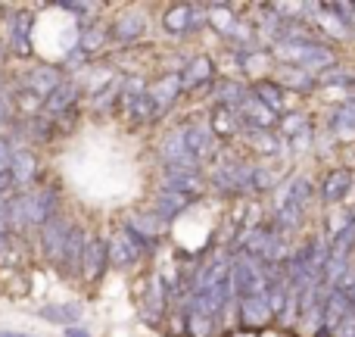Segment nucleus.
Wrapping results in <instances>:
<instances>
[{"mask_svg":"<svg viewBox=\"0 0 355 337\" xmlns=\"http://www.w3.org/2000/svg\"><path fill=\"white\" fill-rule=\"evenodd\" d=\"M60 213V197L53 188H37V190H19L10 200V215H6V228L10 234H22L28 228H41L47 219Z\"/></svg>","mask_w":355,"mask_h":337,"instance_id":"nucleus-1","label":"nucleus"},{"mask_svg":"<svg viewBox=\"0 0 355 337\" xmlns=\"http://www.w3.org/2000/svg\"><path fill=\"white\" fill-rule=\"evenodd\" d=\"M231 290L240 297H262L268 290V278L262 272V259L240 253L231 263Z\"/></svg>","mask_w":355,"mask_h":337,"instance_id":"nucleus-2","label":"nucleus"},{"mask_svg":"<svg viewBox=\"0 0 355 337\" xmlns=\"http://www.w3.org/2000/svg\"><path fill=\"white\" fill-rule=\"evenodd\" d=\"M106 247H110V263L122 269V265H131L137 256H144V253L150 250V240L141 238V234H137L131 225H125L116 238L106 240Z\"/></svg>","mask_w":355,"mask_h":337,"instance_id":"nucleus-3","label":"nucleus"},{"mask_svg":"<svg viewBox=\"0 0 355 337\" xmlns=\"http://www.w3.org/2000/svg\"><path fill=\"white\" fill-rule=\"evenodd\" d=\"M72 228H75L72 222H69L66 215H60V213L37 228V231H41V250H44V256H47L53 265H60L62 247H66V238H69V231H72Z\"/></svg>","mask_w":355,"mask_h":337,"instance_id":"nucleus-4","label":"nucleus"},{"mask_svg":"<svg viewBox=\"0 0 355 337\" xmlns=\"http://www.w3.org/2000/svg\"><path fill=\"white\" fill-rule=\"evenodd\" d=\"M37 172H41V166H37V156L31 154V150L25 147H12V160H10V184L12 190H31V184L37 181Z\"/></svg>","mask_w":355,"mask_h":337,"instance_id":"nucleus-5","label":"nucleus"},{"mask_svg":"<svg viewBox=\"0 0 355 337\" xmlns=\"http://www.w3.org/2000/svg\"><path fill=\"white\" fill-rule=\"evenodd\" d=\"M159 156H162V163H166L168 169H181V172H196L200 169V163L184 150V129H175V131H168V135L162 138Z\"/></svg>","mask_w":355,"mask_h":337,"instance_id":"nucleus-6","label":"nucleus"},{"mask_svg":"<svg viewBox=\"0 0 355 337\" xmlns=\"http://www.w3.org/2000/svg\"><path fill=\"white\" fill-rule=\"evenodd\" d=\"M106 265H110V247H106V240L103 238L87 240L85 256H81V269H78L81 278H85V281H100Z\"/></svg>","mask_w":355,"mask_h":337,"instance_id":"nucleus-7","label":"nucleus"},{"mask_svg":"<svg viewBox=\"0 0 355 337\" xmlns=\"http://www.w3.org/2000/svg\"><path fill=\"white\" fill-rule=\"evenodd\" d=\"M78 94H81V88L75 85V81H69V79H62L60 85L50 91V97L44 100V116L47 119H56V116H62V113H69L75 104H78Z\"/></svg>","mask_w":355,"mask_h":337,"instance_id":"nucleus-8","label":"nucleus"},{"mask_svg":"<svg viewBox=\"0 0 355 337\" xmlns=\"http://www.w3.org/2000/svg\"><path fill=\"white\" fill-rule=\"evenodd\" d=\"M184 150H187L196 163L209 160V156L215 154L212 129H209V125H190V129H184Z\"/></svg>","mask_w":355,"mask_h":337,"instance_id":"nucleus-9","label":"nucleus"},{"mask_svg":"<svg viewBox=\"0 0 355 337\" xmlns=\"http://www.w3.org/2000/svg\"><path fill=\"white\" fill-rule=\"evenodd\" d=\"M234 113H237V119L250 122V129H256V131H268L271 125H275V113H271L259 97H252V94H246Z\"/></svg>","mask_w":355,"mask_h":337,"instance_id":"nucleus-10","label":"nucleus"},{"mask_svg":"<svg viewBox=\"0 0 355 337\" xmlns=\"http://www.w3.org/2000/svg\"><path fill=\"white\" fill-rule=\"evenodd\" d=\"M31 25H35V19H31L28 10H19L16 16L10 19V50L16 56H28L31 54Z\"/></svg>","mask_w":355,"mask_h":337,"instance_id":"nucleus-11","label":"nucleus"},{"mask_svg":"<svg viewBox=\"0 0 355 337\" xmlns=\"http://www.w3.org/2000/svg\"><path fill=\"white\" fill-rule=\"evenodd\" d=\"M62 81V72L56 66H37V69H31L28 75H25V81H22V88L25 91H31L35 97H41V100H47L50 97V91H53L56 85Z\"/></svg>","mask_w":355,"mask_h":337,"instance_id":"nucleus-12","label":"nucleus"},{"mask_svg":"<svg viewBox=\"0 0 355 337\" xmlns=\"http://www.w3.org/2000/svg\"><path fill=\"white\" fill-rule=\"evenodd\" d=\"M178 94H181V75H178V72L162 75V79L153 85V91L147 94V97L153 100V106H156V116H159V113H166L168 106L175 104Z\"/></svg>","mask_w":355,"mask_h":337,"instance_id":"nucleus-13","label":"nucleus"},{"mask_svg":"<svg viewBox=\"0 0 355 337\" xmlns=\"http://www.w3.org/2000/svg\"><path fill=\"white\" fill-rule=\"evenodd\" d=\"M85 247H87V234L81 228H72L66 238V247H62V259H60V269L66 275L81 269V256H85Z\"/></svg>","mask_w":355,"mask_h":337,"instance_id":"nucleus-14","label":"nucleus"},{"mask_svg":"<svg viewBox=\"0 0 355 337\" xmlns=\"http://www.w3.org/2000/svg\"><path fill=\"white\" fill-rule=\"evenodd\" d=\"M349 309H352L349 297L340 294V290H331V294L324 297V306H321V325H324L327 331H334V328L346 319V313H349Z\"/></svg>","mask_w":355,"mask_h":337,"instance_id":"nucleus-15","label":"nucleus"},{"mask_svg":"<svg viewBox=\"0 0 355 337\" xmlns=\"http://www.w3.org/2000/svg\"><path fill=\"white\" fill-rule=\"evenodd\" d=\"M162 190H172V194H184V197H196L202 190V181L196 172H181V169H166L162 178Z\"/></svg>","mask_w":355,"mask_h":337,"instance_id":"nucleus-16","label":"nucleus"},{"mask_svg":"<svg viewBox=\"0 0 355 337\" xmlns=\"http://www.w3.org/2000/svg\"><path fill=\"white\" fill-rule=\"evenodd\" d=\"M240 322L246 328H262L271 322V309L265 303V294L262 297H243L240 300Z\"/></svg>","mask_w":355,"mask_h":337,"instance_id":"nucleus-17","label":"nucleus"},{"mask_svg":"<svg viewBox=\"0 0 355 337\" xmlns=\"http://www.w3.org/2000/svg\"><path fill=\"white\" fill-rule=\"evenodd\" d=\"M215 184L227 194H237V190H250V169L246 166H225L215 172Z\"/></svg>","mask_w":355,"mask_h":337,"instance_id":"nucleus-18","label":"nucleus"},{"mask_svg":"<svg viewBox=\"0 0 355 337\" xmlns=\"http://www.w3.org/2000/svg\"><path fill=\"white\" fill-rule=\"evenodd\" d=\"M349 188H352V172H349V169H334L331 175L324 178V188H321V200L337 203V200H343Z\"/></svg>","mask_w":355,"mask_h":337,"instance_id":"nucleus-19","label":"nucleus"},{"mask_svg":"<svg viewBox=\"0 0 355 337\" xmlns=\"http://www.w3.org/2000/svg\"><path fill=\"white\" fill-rule=\"evenodd\" d=\"M212 72H215V63L209 60V56H193L181 75V91L184 88H196V85H202V81H209Z\"/></svg>","mask_w":355,"mask_h":337,"instance_id":"nucleus-20","label":"nucleus"},{"mask_svg":"<svg viewBox=\"0 0 355 337\" xmlns=\"http://www.w3.org/2000/svg\"><path fill=\"white\" fill-rule=\"evenodd\" d=\"M193 203V197H184V194H172V190H162L159 197H156V215H159L162 222L175 219L178 213H184V209Z\"/></svg>","mask_w":355,"mask_h":337,"instance_id":"nucleus-21","label":"nucleus"},{"mask_svg":"<svg viewBox=\"0 0 355 337\" xmlns=\"http://www.w3.org/2000/svg\"><path fill=\"white\" fill-rule=\"evenodd\" d=\"M144 28H147V19H144L141 13H125V16L112 25V35H116L119 41H137V38L144 35Z\"/></svg>","mask_w":355,"mask_h":337,"instance_id":"nucleus-22","label":"nucleus"},{"mask_svg":"<svg viewBox=\"0 0 355 337\" xmlns=\"http://www.w3.org/2000/svg\"><path fill=\"white\" fill-rule=\"evenodd\" d=\"M212 135H221V138H231V135H237V129H240V122H237V113L234 110H227V106H215V113H212Z\"/></svg>","mask_w":355,"mask_h":337,"instance_id":"nucleus-23","label":"nucleus"},{"mask_svg":"<svg viewBox=\"0 0 355 337\" xmlns=\"http://www.w3.org/2000/svg\"><path fill=\"white\" fill-rule=\"evenodd\" d=\"M41 110H44V100L41 97H35L31 91H19V94H12V113H19V116H25V119H35V116H41Z\"/></svg>","mask_w":355,"mask_h":337,"instance_id":"nucleus-24","label":"nucleus"},{"mask_svg":"<svg viewBox=\"0 0 355 337\" xmlns=\"http://www.w3.org/2000/svg\"><path fill=\"white\" fill-rule=\"evenodd\" d=\"M215 97H218V106L237 110L240 100L246 97V88L237 85V81H218V85H215Z\"/></svg>","mask_w":355,"mask_h":337,"instance_id":"nucleus-25","label":"nucleus"},{"mask_svg":"<svg viewBox=\"0 0 355 337\" xmlns=\"http://www.w3.org/2000/svg\"><path fill=\"white\" fill-rule=\"evenodd\" d=\"M125 106H128L131 119H137V122H150V119H156V106L147 94H131V97H125Z\"/></svg>","mask_w":355,"mask_h":337,"instance_id":"nucleus-26","label":"nucleus"},{"mask_svg":"<svg viewBox=\"0 0 355 337\" xmlns=\"http://www.w3.org/2000/svg\"><path fill=\"white\" fill-rule=\"evenodd\" d=\"M37 315H41V319H47V322H56V325L72 328V322L81 319V309L72 306V303H66V306H44Z\"/></svg>","mask_w":355,"mask_h":337,"instance_id":"nucleus-27","label":"nucleus"},{"mask_svg":"<svg viewBox=\"0 0 355 337\" xmlns=\"http://www.w3.org/2000/svg\"><path fill=\"white\" fill-rule=\"evenodd\" d=\"M252 97H259L271 113H277L284 106V88L281 85H271V81H259L256 91H252Z\"/></svg>","mask_w":355,"mask_h":337,"instance_id":"nucleus-28","label":"nucleus"},{"mask_svg":"<svg viewBox=\"0 0 355 337\" xmlns=\"http://www.w3.org/2000/svg\"><path fill=\"white\" fill-rule=\"evenodd\" d=\"M187 22H190V6L181 3V6H172V10L162 16V25H166L168 31H175V35H181V31H187Z\"/></svg>","mask_w":355,"mask_h":337,"instance_id":"nucleus-29","label":"nucleus"},{"mask_svg":"<svg viewBox=\"0 0 355 337\" xmlns=\"http://www.w3.org/2000/svg\"><path fill=\"white\" fill-rule=\"evenodd\" d=\"M206 22H212L218 31H231L237 19H234L231 6H225V3H215V6H209V10H206Z\"/></svg>","mask_w":355,"mask_h":337,"instance_id":"nucleus-30","label":"nucleus"},{"mask_svg":"<svg viewBox=\"0 0 355 337\" xmlns=\"http://www.w3.org/2000/svg\"><path fill=\"white\" fill-rule=\"evenodd\" d=\"M131 228H135L137 234H141V238H147V240H153L156 234L162 231V225H166V222L159 219V215H137V219H131L128 222Z\"/></svg>","mask_w":355,"mask_h":337,"instance_id":"nucleus-31","label":"nucleus"},{"mask_svg":"<svg viewBox=\"0 0 355 337\" xmlns=\"http://www.w3.org/2000/svg\"><path fill=\"white\" fill-rule=\"evenodd\" d=\"M331 129L340 131V135H355V104H346L337 110V116L331 119Z\"/></svg>","mask_w":355,"mask_h":337,"instance_id":"nucleus-32","label":"nucleus"},{"mask_svg":"<svg viewBox=\"0 0 355 337\" xmlns=\"http://www.w3.org/2000/svg\"><path fill=\"white\" fill-rule=\"evenodd\" d=\"M250 144H252V150H259V154H277V138L271 135V131H256V129H250Z\"/></svg>","mask_w":355,"mask_h":337,"instance_id":"nucleus-33","label":"nucleus"},{"mask_svg":"<svg viewBox=\"0 0 355 337\" xmlns=\"http://www.w3.org/2000/svg\"><path fill=\"white\" fill-rule=\"evenodd\" d=\"M10 160H12V144L0 138V190H12L10 184Z\"/></svg>","mask_w":355,"mask_h":337,"instance_id":"nucleus-34","label":"nucleus"},{"mask_svg":"<svg viewBox=\"0 0 355 337\" xmlns=\"http://www.w3.org/2000/svg\"><path fill=\"white\" fill-rule=\"evenodd\" d=\"M103 44H106V31H100V28H94L91 25V28H85V35H81L78 50L87 56V54H94V50H100Z\"/></svg>","mask_w":355,"mask_h":337,"instance_id":"nucleus-35","label":"nucleus"},{"mask_svg":"<svg viewBox=\"0 0 355 337\" xmlns=\"http://www.w3.org/2000/svg\"><path fill=\"white\" fill-rule=\"evenodd\" d=\"M212 322L215 319H209V315H202V313H190L187 315V334H193V337H209L212 334Z\"/></svg>","mask_w":355,"mask_h":337,"instance_id":"nucleus-36","label":"nucleus"},{"mask_svg":"<svg viewBox=\"0 0 355 337\" xmlns=\"http://www.w3.org/2000/svg\"><path fill=\"white\" fill-rule=\"evenodd\" d=\"M352 228V215L346 213V209H337V213L327 215V231L334 234V238H340V234H346Z\"/></svg>","mask_w":355,"mask_h":337,"instance_id":"nucleus-37","label":"nucleus"},{"mask_svg":"<svg viewBox=\"0 0 355 337\" xmlns=\"http://www.w3.org/2000/svg\"><path fill=\"white\" fill-rule=\"evenodd\" d=\"M302 131H309L306 116H302V113H290V116H284V135L296 138V135H302Z\"/></svg>","mask_w":355,"mask_h":337,"instance_id":"nucleus-38","label":"nucleus"},{"mask_svg":"<svg viewBox=\"0 0 355 337\" xmlns=\"http://www.w3.org/2000/svg\"><path fill=\"white\" fill-rule=\"evenodd\" d=\"M321 25H324V28L331 31V35H337V38H346V35H349V28H346V19L334 16L331 10H327L324 16H321Z\"/></svg>","mask_w":355,"mask_h":337,"instance_id":"nucleus-39","label":"nucleus"},{"mask_svg":"<svg viewBox=\"0 0 355 337\" xmlns=\"http://www.w3.org/2000/svg\"><path fill=\"white\" fill-rule=\"evenodd\" d=\"M271 184H275V178H271L268 169H250V188L256 190H268Z\"/></svg>","mask_w":355,"mask_h":337,"instance_id":"nucleus-40","label":"nucleus"},{"mask_svg":"<svg viewBox=\"0 0 355 337\" xmlns=\"http://www.w3.org/2000/svg\"><path fill=\"white\" fill-rule=\"evenodd\" d=\"M284 81H287V88H312V75L302 72V69H287Z\"/></svg>","mask_w":355,"mask_h":337,"instance_id":"nucleus-41","label":"nucleus"},{"mask_svg":"<svg viewBox=\"0 0 355 337\" xmlns=\"http://www.w3.org/2000/svg\"><path fill=\"white\" fill-rule=\"evenodd\" d=\"M150 306L153 309H162L166 306V284H162V278H153V284H150Z\"/></svg>","mask_w":355,"mask_h":337,"instance_id":"nucleus-42","label":"nucleus"},{"mask_svg":"<svg viewBox=\"0 0 355 337\" xmlns=\"http://www.w3.org/2000/svg\"><path fill=\"white\" fill-rule=\"evenodd\" d=\"M12 116H16V113H12V94H6L3 88H0V129L10 125Z\"/></svg>","mask_w":355,"mask_h":337,"instance_id":"nucleus-43","label":"nucleus"},{"mask_svg":"<svg viewBox=\"0 0 355 337\" xmlns=\"http://www.w3.org/2000/svg\"><path fill=\"white\" fill-rule=\"evenodd\" d=\"M334 337H355V306L346 313V319L334 328Z\"/></svg>","mask_w":355,"mask_h":337,"instance_id":"nucleus-44","label":"nucleus"},{"mask_svg":"<svg viewBox=\"0 0 355 337\" xmlns=\"http://www.w3.org/2000/svg\"><path fill=\"white\" fill-rule=\"evenodd\" d=\"M321 81L324 85H352V75H346V69H331L327 75H321Z\"/></svg>","mask_w":355,"mask_h":337,"instance_id":"nucleus-45","label":"nucleus"},{"mask_svg":"<svg viewBox=\"0 0 355 337\" xmlns=\"http://www.w3.org/2000/svg\"><path fill=\"white\" fill-rule=\"evenodd\" d=\"M206 25V13L202 10H193L190 6V22H187V31H196V28H202Z\"/></svg>","mask_w":355,"mask_h":337,"instance_id":"nucleus-46","label":"nucleus"},{"mask_svg":"<svg viewBox=\"0 0 355 337\" xmlns=\"http://www.w3.org/2000/svg\"><path fill=\"white\" fill-rule=\"evenodd\" d=\"M62 10H69V13H94V10H100V3H72V0H69V3H60Z\"/></svg>","mask_w":355,"mask_h":337,"instance_id":"nucleus-47","label":"nucleus"},{"mask_svg":"<svg viewBox=\"0 0 355 337\" xmlns=\"http://www.w3.org/2000/svg\"><path fill=\"white\" fill-rule=\"evenodd\" d=\"M66 337H87V331H81V328H66Z\"/></svg>","mask_w":355,"mask_h":337,"instance_id":"nucleus-48","label":"nucleus"},{"mask_svg":"<svg viewBox=\"0 0 355 337\" xmlns=\"http://www.w3.org/2000/svg\"><path fill=\"white\" fill-rule=\"evenodd\" d=\"M0 337H31V334H22V331H0Z\"/></svg>","mask_w":355,"mask_h":337,"instance_id":"nucleus-49","label":"nucleus"},{"mask_svg":"<svg viewBox=\"0 0 355 337\" xmlns=\"http://www.w3.org/2000/svg\"><path fill=\"white\" fill-rule=\"evenodd\" d=\"M3 238H6V231H0V244H3Z\"/></svg>","mask_w":355,"mask_h":337,"instance_id":"nucleus-50","label":"nucleus"},{"mask_svg":"<svg viewBox=\"0 0 355 337\" xmlns=\"http://www.w3.org/2000/svg\"><path fill=\"white\" fill-rule=\"evenodd\" d=\"M352 228H355V222H352Z\"/></svg>","mask_w":355,"mask_h":337,"instance_id":"nucleus-51","label":"nucleus"}]
</instances>
